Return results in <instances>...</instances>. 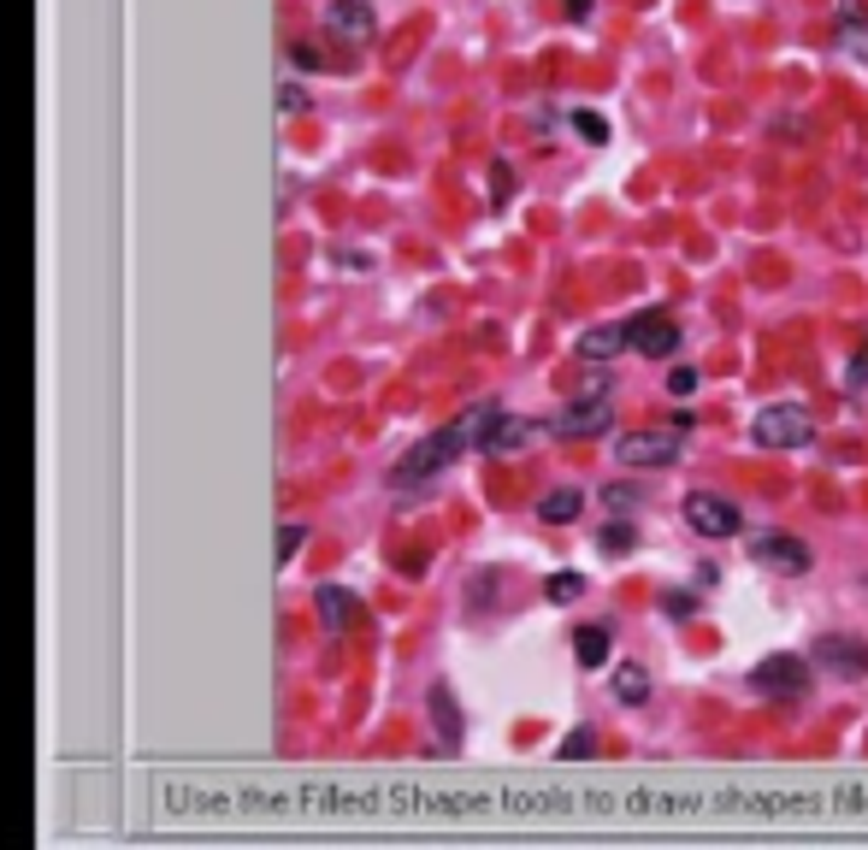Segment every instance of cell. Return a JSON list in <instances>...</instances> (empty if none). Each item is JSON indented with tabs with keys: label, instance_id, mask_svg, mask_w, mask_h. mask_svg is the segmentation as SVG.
<instances>
[{
	"label": "cell",
	"instance_id": "cell-1",
	"mask_svg": "<svg viewBox=\"0 0 868 850\" xmlns=\"http://www.w3.org/2000/svg\"><path fill=\"white\" fill-rule=\"evenodd\" d=\"M497 414H502L497 402H479V407H467L462 419H449L444 432L420 437V444L407 449L396 467H390V485H396V490H420V485H432L437 472H449V467H455V455H467V449H479V444H485V432L497 425Z\"/></svg>",
	"mask_w": 868,
	"mask_h": 850
},
{
	"label": "cell",
	"instance_id": "cell-2",
	"mask_svg": "<svg viewBox=\"0 0 868 850\" xmlns=\"http://www.w3.org/2000/svg\"><path fill=\"white\" fill-rule=\"evenodd\" d=\"M751 437L762 449H804V444H815V414L804 402H769L756 414Z\"/></svg>",
	"mask_w": 868,
	"mask_h": 850
},
{
	"label": "cell",
	"instance_id": "cell-3",
	"mask_svg": "<svg viewBox=\"0 0 868 850\" xmlns=\"http://www.w3.org/2000/svg\"><path fill=\"white\" fill-rule=\"evenodd\" d=\"M686 525L697 538H739V525H744V514H739V502H727V497H714V490H691L686 497Z\"/></svg>",
	"mask_w": 868,
	"mask_h": 850
},
{
	"label": "cell",
	"instance_id": "cell-4",
	"mask_svg": "<svg viewBox=\"0 0 868 850\" xmlns=\"http://www.w3.org/2000/svg\"><path fill=\"white\" fill-rule=\"evenodd\" d=\"M608 425H615V402L608 396H579L555 414V437H579V444H591V437H603Z\"/></svg>",
	"mask_w": 868,
	"mask_h": 850
},
{
	"label": "cell",
	"instance_id": "cell-5",
	"mask_svg": "<svg viewBox=\"0 0 868 850\" xmlns=\"http://www.w3.org/2000/svg\"><path fill=\"white\" fill-rule=\"evenodd\" d=\"M751 691L762 697H804L809 691V661L804 656H769L751 668Z\"/></svg>",
	"mask_w": 868,
	"mask_h": 850
},
{
	"label": "cell",
	"instance_id": "cell-6",
	"mask_svg": "<svg viewBox=\"0 0 868 850\" xmlns=\"http://www.w3.org/2000/svg\"><path fill=\"white\" fill-rule=\"evenodd\" d=\"M809 661H815V668H827V673H839V679H862L868 673V644L845 638V633H827V638H815Z\"/></svg>",
	"mask_w": 868,
	"mask_h": 850
},
{
	"label": "cell",
	"instance_id": "cell-7",
	"mask_svg": "<svg viewBox=\"0 0 868 850\" xmlns=\"http://www.w3.org/2000/svg\"><path fill=\"white\" fill-rule=\"evenodd\" d=\"M626 337H633V349H638V354H650V361H668L686 331L674 326V314H656V308H650V314L626 319Z\"/></svg>",
	"mask_w": 868,
	"mask_h": 850
},
{
	"label": "cell",
	"instance_id": "cell-8",
	"mask_svg": "<svg viewBox=\"0 0 868 850\" xmlns=\"http://www.w3.org/2000/svg\"><path fill=\"white\" fill-rule=\"evenodd\" d=\"M679 455V432H626L615 444L621 467H668Z\"/></svg>",
	"mask_w": 868,
	"mask_h": 850
},
{
	"label": "cell",
	"instance_id": "cell-9",
	"mask_svg": "<svg viewBox=\"0 0 868 850\" xmlns=\"http://www.w3.org/2000/svg\"><path fill=\"white\" fill-rule=\"evenodd\" d=\"M751 555L762 561V567H774V573H786V580H797V573H809V543H797V538H751Z\"/></svg>",
	"mask_w": 868,
	"mask_h": 850
},
{
	"label": "cell",
	"instance_id": "cell-10",
	"mask_svg": "<svg viewBox=\"0 0 868 850\" xmlns=\"http://www.w3.org/2000/svg\"><path fill=\"white\" fill-rule=\"evenodd\" d=\"M326 30H331V36H343V42H372V36H379V19H372L367 0H331Z\"/></svg>",
	"mask_w": 868,
	"mask_h": 850
},
{
	"label": "cell",
	"instance_id": "cell-11",
	"mask_svg": "<svg viewBox=\"0 0 868 850\" xmlns=\"http://www.w3.org/2000/svg\"><path fill=\"white\" fill-rule=\"evenodd\" d=\"M314 608H319V620H326V633H349L354 620H361V597L343 585H319L314 591Z\"/></svg>",
	"mask_w": 868,
	"mask_h": 850
},
{
	"label": "cell",
	"instance_id": "cell-12",
	"mask_svg": "<svg viewBox=\"0 0 868 850\" xmlns=\"http://www.w3.org/2000/svg\"><path fill=\"white\" fill-rule=\"evenodd\" d=\"M526 444H532V419H520V414H497V425L485 432V455H520Z\"/></svg>",
	"mask_w": 868,
	"mask_h": 850
},
{
	"label": "cell",
	"instance_id": "cell-13",
	"mask_svg": "<svg viewBox=\"0 0 868 850\" xmlns=\"http://www.w3.org/2000/svg\"><path fill=\"white\" fill-rule=\"evenodd\" d=\"M621 349H633V337H626V326H591L585 337H579V361H591V366L615 361Z\"/></svg>",
	"mask_w": 868,
	"mask_h": 850
},
{
	"label": "cell",
	"instance_id": "cell-14",
	"mask_svg": "<svg viewBox=\"0 0 868 850\" xmlns=\"http://www.w3.org/2000/svg\"><path fill=\"white\" fill-rule=\"evenodd\" d=\"M425 709H432V726L444 733V744L455 751V744H462V715H455V697H449V686H432V697H425Z\"/></svg>",
	"mask_w": 868,
	"mask_h": 850
},
{
	"label": "cell",
	"instance_id": "cell-15",
	"mask_svg": "<svg viewBox=\"0 0 868 850\" xmlns=\"http://www.w3.org/2000/svg\"><path fill=\"white\" fill-rule=\"evenodd\" d=\"M579 508H585L579 490H550V497L538 502V520L543 525H568V520H579Z\"/></svg>",
	"mask_w": 868,
	"mask_h": 850
},
{
	"label": "cell",
	"instance_id": "cell-16",
	"mask_svg": "<svg viewBox=\"0 0 868 850\" xmlns=\"http://www.w3.org/2000/svg\"><path fill=\"white\" fill-rule=\"evenodd\" d=\"M573 656H579V668H603V661H608V633H603V626H579Z\"/></svg>",
	"mask_w": 868,
	"mask_h": 850
},
{
	"label": "cell",
	"instance_id": "cell-17",
	"mask_svg": "<svg viewBox=\"0 0 868 850\" xmlns=\"http://www.w3.org/2000/svg\"><path fill=\"white\" fill-rule=\"evenodd\" d=\"M615 697H621V703H644V697H650V673L633 668V661L615 668Z\"/></svg>",
	"mask_w": 868,
	"mask_h": 850
},
{
	"label": "cell",
	"instance_id": "cell-18",
	"mask_svg": "<svg viewBox=\"0 0 868 850\" xmlns=\"http://www.w3.org/2000/svg\"><path fill=\"white\" fill-rule=\"evenodd\" d=\"M839 47L845 54H868V19H857V7L839 12Z\"/></svg>",
	"mask_w": 868,
	"mask_h": 850
},
{
	"label": "cell",
	"instance_id": "cell-19",
	"mask_svg": "<svg viewBox=\"0 0 868 850\" xmlns=\"http://www.w3.org/2000/svg\"><path fill=\"white\" fill-rule=\"evenodd\" d=\"M591 751H597V733H591V726H573L568 739H561V762H591Z\"/></svg>",
	"mask_w": 868,
	"mask_h": 850
},
{
	"label": "cell",
	"instance_id": "cell-20",
	"mask_svg": "<svg viewBox=\"0 0 868 850\" xmlns=\"http://www.w3.org/2000/svg\"><path fill=\"white\" fill-rule=\"evenodd\" d=\"M633 543H638V532H633L626 520H615V525H603V532H597V550H603V555H626Z\"/></svg>",
	"mask_w": 868,
	"mask_h": 850
},
{
	"label": "cell",
	"instance_id": "cell-21",
	"mask_svg": "<svg viewBox=\"0 0 868 850\" xmlns=\"http://www.w3.org/2000/svg\"><path fill=\"white\" fill-rule=\"evenodd\" d=\"M579 591H585V580H579V573H555V580L543 585V597H550V603H573Z\"/></svg>",
	"mask_w": 868,
	"mask_h": 850
},
{
	"label": "cell",
	"instance_id": "cell-22",
	"mask_svg": "<svg viewBox=\"0 0 868 850\" xmlns=\"http://www.w3.org/2000/svg\"><path fill=\"white\" fill-rule=\"evenodd\" d=\"M603 508H608V514H626V508H638V485H608V490H603Z\"/></svg>",
	"mask_w": 868,
	"mask_h": 850
},
{
	"label": "cell",
	"instance_id": "cell-23",
	"mask_svg": "<svg viewBox=\"0 0 868 850\" xmlns=\"http://www.w3.org/2000/svg\"><path fill=\"white\" fill-rule=\"evenodd\" d=\"M697 384H703V372H697V366H674L668 372V396H691Z\"/></svg>",
	"mask_w": 868,
	"mask_h": 850
},
{
	"label": "cell",
	"instance_id": "cell-24",
	"mask_svg": "<svg viewBox=\"0 0 868 850\" xmlns=\"http://www.w3.org/2000/svg\"><path fill=\"white\" fill-rule=\"evenodd\" d=\"M573 130L585 136V142H608V125H603L597 113H573Z\"/></svg>",
	"mask_w": 868,
	"mask_h": 850
},
{
	"label": "cell",
	"instance_id": "cell-25",
	"mask_svg": "<svg viewBox=\"0 0 868 850\" xmlns=\"http://www.w3.org/2000/svg\"><path fill=\"white\" fill-rule=\"evenodd\" d=\"M289 65H296V72H319L326 60L314 54V42H289Z\"/></svg>",
	"mask_w": 868,
	"mask_h": 850
},
{
	"label": "cell",
	"instance_id": "cell-26",
	"mask_svg": "<svg viewBox=\"0 0 868 850\" xmlns=\"http://www.w3.org/2000/svg\"><path fill=\"white\" fill-rule=\"evenodd\" d=\"M301 543H308V525H296V520H289V525H284V532H278V555L289 561V555H296V550H301Z\"/></svg>",
	"mask_w": 868,
	"mask_h": 850
},
{
	"label": "cell",
	"instance_id": "cell-27",
	"mask_svg": "<svg viewBox=\"0 0 868 850\" xmlns=\"http://www.w3.org/2000/svg\"><path fill=\"white\" fill-rule=\"evenodd\" d=\"M845 384H850V390H868V343H862L857 354H850V372H845Z\"/></svg>",
	"mask_w": 868,
	"mask_h": 850
},
{
	"label": "cell",
	"instance_id": "cell-28",
	"mask_svg": "<svg viewBox=\"0 0 868 850\" xmlns=\"http://www.w3.org/2000/svg\"><path fill=\"white\" fill-rule=\"evenodd\" d=\"M278 107H284L289 118H296V113H308V95H301V83H284V89H278Z\"/></svg>",
	"mask_w": 868,
	"mask_h": 850
},
{
	"label": "cell",
	"instance_id": "cell-29",
	"mask_svg": "<svg viewBox=\"0 0 868 850\" xmlns=\"http://www.w3.org/2000/svg\"><path fill=\"white\" fill-rule=\"evenodd\" d=\"M490 178H497V208H508V195H515V172H508V160L490 166Z\"/></svg>",
	"mask_w": 868,
	"mask_h": 850
},
{
	"label": "cell",
	"instance_id": "cell-30",
	"mask_svg": "<svg viewBox=\"0 0 868 850\" xmlns=\"http://www.w3.org/2000/svg\"><path fill=\"white\" fill-rule=\"evenodd\" d=\"M691 608H697L691 597H661V615L668 620H691Z\"/></svg>",
	"mask_w": 868,
	"mask_h": 850
},
{
	"label": "cell",
	"instance_id": "cell-31",
	"mask_svg": "<svg viewBox=\"0 0 868 850\" xmlns=\"http://www.w3.org/2000/svg\"><path fill=\"white\" fill-rule=\"evenodd\" d=\"M561 7H568V19H591V7H597V0H561Z\"/></svg>",
	"mask_w": 868,
	"mask_h": 850
},
{
	"label": "cell",
	"instance_id": "cell-32",
	"mask_svg": "<svg viewBox=\"0 0 868 850\" xmlns=\"http://www.w3.org/2000/svg\"><path fill=\"white\" fill-rule=\"evenodd\" d=\"M862 585H868V580H862Z\"/></svg>",
	"mask_w": 868,
	"mask_h": 850
}]
</instances>
